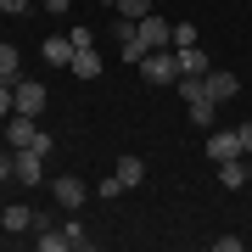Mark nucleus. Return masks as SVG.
Here are the masks:
<instances>
[{
    "label": "nucleus",
    "mask_w": 252,
    "mask_h": 252,
    "mask_svg": "<svg viewBox=\"0 0 252 252\" xmlns=\"http://www.w3.org/2000/svg\"><path fill=\"white\" fill-rule=\"evenodd\" d=\"M95 196H112V202H118V196H124V185H118V174H107V180H101V185H95Z\"/></svg>",
    "instance_id": "22"
},
{
    "label": "nucleus",
    "mask_w": 252,
    "mask_h": 252,
    "mask_svg": "<svg viewBox=\"0 0 252 252\" xmlns=\"http://www.w3.org/2000/svg\"><path fill=\"white\" fill-rule=\"evenodd\" d=\"M112 174H118V185H124V190H135V185L146 180V162H140V157H118Z\"/></svg>",
    "instance_id": "12"
},
{
    "label": "nucleus",
    "mask_w": 252,
    "mask_h": 252,
    "mask_svg": "<svg viewBox=\"0 0 252 252\" xmlns=\"http://www.w3.org/2000/svg\"><path fill=\"white\" fill-rule=\"evenodd\" d=\"M0 224H6L11 235H23V230H39V213H34V207H23V202H11L6 213H0Z\"/></svg>",
    "instance_id": "9"
},
{
    "label": "nucleus",
    "mask_w": 252,
    "mask_h": 252,
    "mask_svg": "<svg viewBox=\"0 0 252 252\" xmlns=\"http://www.w3.org/2000/svg\"><path fill=\"white\" fill-rule=\"evenodd\" d=\"M135 28H140V45H146V51H168V45H174V23L162 17V11H146Z\"/></svg>",
    "instance_id": "3"
},
{
    "label": "nucleus",
    "mask_w": 252,
    "mask_h": 252,
    "mask_svg": "<svg viewBox=\"0 0 252 252\" xmlns=\"http://www.w3.org/2000/svg\"><path fill=\"white\" fill-rule=\"evenodd\" d=\"M235 90H241V79L230 67H207V101H230Z\"/></svg>",
    "instance_id": "7"
},
{
    "label": "nucleus",
    "mask_w": 252,
    "mask_h": 252,
    "mask_svg": "<svg viewBox=\"0 0 252 252\" xmlns=\"http://www.w3.org/2000/svg\"><path fill=\"white\" fill-rule=\"evenodd\" d=\"M213 112H219V101H207V95H196V101H190V124H213Z\"/></svg>",
    "instance_id": "16"
},
{
    "label": "nucleus",
    "mask_w": 252,
    "mask_h": 252,
    "mask_svg": "<svg viewBox=\"0 0 252 252\" xmlns=\"http://www.w3.org/2000/svg\"><path fill=\"white\" fill-rule=\"evenodd\" d=\"M67 247H73V252H84V247H90V235H84V224H79V219L67 224Z\"/></svg>",
    "instance_id": "20"
},
{
    "label": "nucleus",
    "mask_w": 252,
    "mask_h": 252,
    "mask_svg": "<svg viewBox=\"0 0 252 252\" xmlns=\"http://www.w3.org/2000/svg\"><path fill=\"white\" fill-rule=\"evenodd\" d=\"M219 185H230V190L252 185V174H247V157H230V162H219Z\"/></svg>",
    "instance_id": "11"
},
{
    "label": "nucleus",
    "mask_w": 252,
    "mask_h": 252,
    "mask_svg": "<svg viewBox=\"0 0 252 252\" xmlns=\"http://www.w3.org/2000/svg\"><path fill=\"white\" fill-rule=\"evenodd\" d=\"M17 174V157H0V180H11Z\"/></svg>",
    "instance_id": "26"
},
{
    "label": "nucleus",
    "mask_w": 252,
    "mask_h": 252,
    "mask_svg": "<svg viewBox=\"0 0 252 252\" xmlns=\"http://www.w3.org/2000/svg\"><path fill=\"white\" fill-rule=\"evenodd\" d=\"M11 112V79H0V118Z\"/></svg>",
    "instance_id": "24"
},
{
    "label": "nucleus",
    "mask_w": 252,
    "mask_h": 252,
    "mask_svg": "<svg viewBox=\"0 0 252 252\" xmlns=\"http://www.w3.org/2000/svg\"><path fill=\"white\" fill-rule=\"evenodd\" d=\"M73 79H84V84H90V79H101V56H95V45H84V51H73Z\"/></svg>",
    "instance_id": "10"
},
{
    "label": "nucleus",
    "mask_w": 252,
    "mask_h": 252,
    "mask_svg": "<svg viewBox=\"0 0 252 252\" xmlns=\"http://www.w3.org/2000/svg\"><path fill=\"white\" fill-rule=\"evenodd\" d=\"M11 157H17V180H23L28 190H34L39 180H45V152H34V146H17Z\"/></svg>",
    "instance_id": "5"
},
{
    "label": "nucleus",
    "mask_w": 252,
    "mask_h": 252,
    "mask_svg": "<svg viewBox=\"0 0 252 252\" xmlns=\"http://www.w3.org/2000/svg\"><path fill=\"white\" fill-rule=\"evenodd\" d=\"M39 252H73L67 247V230H45V235H39Z\"/></svg>",
    "instance_id": "17"
},
{
    "label": "nucleus",
    "mask_w": 252,
    "mask_h": 252,
    "mask_svg": "<svg viewBox=\"0 0 252 252\" xmlns=\"http://www.w3.org/2000/svg\"><path fill=\"white\" fill-rule=\"evenodd\" d=\"M67 6H73V0H45V11H51V17H62Z\"/></svg>",
    "instance_id": "27"
},
{
    "label": "nucleus",
    "mask_w": 252,
    "mask_h": 252,
    "mask_svg": "<svg viewBox=\"0 0 252 252\" xmlns=\"http://www.w3.org/2000/svg\"><path fill=\"white\" fill-rule=\"evenodd\" d=\"M34 135H39V129H34L28 112H11L6 118V146H11V152H17V146H34Z\"/></svg>",
    "instance_id": "8"
},
{
    "label": "nucleus",
    "mask_w": 252,
    "mask_h": 252,
    "mask_svg": "<svg viewBox=\"0 0 252 252\" xmlns=\"http://www.w3.org/2000/svg\"><path fill=\"white\" fill-rule=\"evenodd\" d=\"M230 157H247L241 152V135H235V129H213V135H207V162H230Z\"/></svg>",
    "instance_id": "4"
},
{
    "label": "nucleus",
    "mask_w": 252,
    "mask_h": 252,
    "mask_svg": "<svg viewBox=\"0 0 252 252\" xmlns=\"http://www.w3.org/2000/svg\"><path fill=\"white\" fill-rule=\"evenodd\" d=\"M174 45H180V51L196 45V23H174Z\"/></svg>",
    "instance_id": "19"
},
{
    "label": "nucleus",
    "mask_w": 252,
    "mask_h": 252,
    "mask_svg": "<svg viewBox=\"0 0 252 252\" xmlns=\"http://www.w3.org/2000/svg\"><path fill=\"white\" fill-rule=\"evenodd\" d=\"M140 73H146V84H162V90H168L174 79H180V51H146V62H140Z\"/></svg>",
    "instance_id": "1"
},
{
    "label": "nucleus",
    "mask_w": 252,
    "mask_h": 252,
    "mask_svg": "<svg viewBox=\"0 0 252 252\" xmlns=\"http://www.w3.org/2000/svg\"><path fill=\"white\" fill-rule=\"evenodd\" d=\"M51 190H56V202H62V207H73V213H79L84 196H90V185H84L79 174H62V180H51Z\"/></svg>",
    "instance_id": "6"
},
{
    "label": "nucleus",
    "mask_w": 252,
    "mask_h": 252,
    "mask_svg": "<svg viewBox=\"0 0 252 252\" xmlns=\"http://www.w3.org/2000/svg\"><path fill=\"white\" fill-rule=\"evenodd\" d=\"M146 11H152V0H118V17H129V23H140Z\"/></svg>",
    "instance_id": "18"
},
{
    "label": "nucleus",
    "mask_w": 252,
    "mask_h": 252,
    "mask_svg": "<svg viewBox=\"0 0 252 252\" xmlns=\"http://www.w3.org/2000/svg\"><path fill=\"white\" fill-rule=\"evenodd\" d=\"M180 73H207V51L202 45H185L180 51Z\"/></svg>",
    "instance_id": "15"
},
{
    "label": "nucleus",
    "mask_w": 252,
    "mask_h": 252,
    "mask_svg": "<svg viewBox=\"0 0 252 252\" xmlns=\"http://www.w3.org/2000/svg\"><path fill=\"white\" fill-rule=\"evenodd\" d=\"M235 135H241V152L252 157V118H247V124H241V129H235Z\"/></svg>",
    "instance_id": "25"
},
{
    "label": "nucleus",
    "mask_w": 252,
    "mask_h": 252,
    "mask_svg": "<svg viewBox=\"0 0 252 252\" xmlns=\"http://www.w3.org/2000/svg\"><path fill=\"white\" fill-rule=\"evenodd\" d=\"M45 84H39V79H17V84H11V112H28V118H39V112H45Z\"/></svg>",
    "instance_id": "2"
},
{
    "label": "nucleus",
    "mask_w": 252,
    "mask_h": 252,
    "mask_svg": "<svg viewBox=\"0 0 252 252\" xmlns=\"http://www.w3.org/2000/svg\"><path fill=\"white\" fill-rule=\"evenodd\" d=\"M67 39H73V51H84V45H95V28H84V23H79Z\"/></svg>",
    "instance_id": "21"
},
{
    "label": "nucleus",
    "mask_w": 252,
    "mask_h": 252,
    "mask_svg": "<svg viewBox=\"0 0 252 252\" xmlns=\"http://www.w3.org/2000/svg\"><path fill=\"white\" fill-rule=\"evenodd\" d=\"M247 174H252V157H247Z\"/></svg>",
    "instance_id": "28"
},
{
    "label": "nucleus",
    "mask_w": 252,
    "mask_h": 252,
    "mask_svg": "<svg viewBox=\"0 0 252 252\" xmlns=\"http://www.w3.org/2000/svg\"><path fill=\"white\" fill-rule=\"evenodd\" d=\"M39 56H45L51 67H67V62H73V39H45V45H39Z\"/></svg>",
    "instance_id": "14"
},
{
    "label": "nucleus",
    "mask_w": 252,
    "mask_h": 252,
    "mask_svg": "<svg viewBox=\"0 0 252 252\" xmlns=\"http://www.w3.org/2000/svg\"><path fill=\"white\" fill-rule=\"evenodd\" d=\"M0 79H11V84L23 79V51H17V45H6V39H0Z\"/></svg>",
    "instance_id": "13"
},
{
    "label": "nucleus",
    "mask_w": 252,
    "mask_h": 252,
    "mask_svg": "<svg viewBox=\"0 0 252 252\" xmlns=\"http://www.w3.org/2000/svg\"><path fill=\"white\" fill-rule=\"evenodd\" d=\"M0 11H11V17H28V11H34V0H0Z\"/></svg>",
    "instance_id": "23"
}]
</instances>
